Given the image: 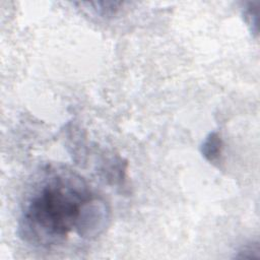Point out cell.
<instances>
[{
	"label": "cell",
	"instance_id": "cell-1",
	"mask_svg": "<svg viewBox=\"0 0 260 260\" xmlns=\"http://www.w3.org/2000/svg\"><path fill=\"white\" fill-rule=\"evenodd\" d=\"M111 208L71 169L48 165L38 172L20 207L18 235L27 244L50 249L64 244L72 234L93 240L109 226Z\"/></svg>",
	"mask_w": 260,
	"mask_h": 260
},
{
	"label": "cell",
	"instance_id": "cell-3",
	"mask_svg": "<svg viewBox=\"0 0 260 260\" xmlns=\"http://www.w3.org/2000/svg\"><path fill=\"white\" fill-rule=\"evenodd\" d=\"M258 3H249L244 9V18L252 32L258 31Z\"/></svg>",
	"mask_w": 260,
	"mask_h": 260
},
{
	"label": "cell",
	"instance_id": "cell-2",
	"mask_svg": "<svg viewBox=\"0 0 260 260\" xmlns=\"http://www.w3.org/2000/svg\"><path fill=\"white\" fill-rule=\"evenodd\" d=\"M223 143L220 135L217 132L209 133L201 145L202 155L212 164H218L222 153Z\"/></svg>",
	"mask_w": 260,
	"mask_h": 260
}]
</instances>
